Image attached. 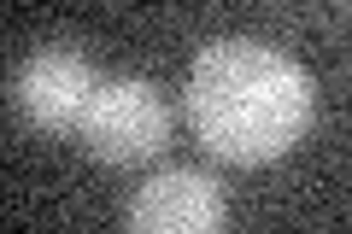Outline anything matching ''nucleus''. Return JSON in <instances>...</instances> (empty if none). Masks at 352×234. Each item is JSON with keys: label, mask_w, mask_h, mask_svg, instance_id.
Here are the masks:
<instances>
[{"label": "nucleus", "mask_w": 352, "mask_h": 234, "mask_svg": "<svg viewBox=\"0 0 352 234\" xmlns=\"http://www.w3.org/2000/svg\"><path fill=\"white\" fill-rule=\"evenodd\" d=\"M317 117V82L294 53L252 36L200 47L188 71V124L223 164H276Z\"/></svg>", "instance_id": "obj_1"}, {"label": "nucleus", "mask_w": 352, "mask_h": 234, "mask_svg": "<svg viewBox=\"0 0 352 234\" xmlns=\"http://www.w3.org/2000/svg\"><path fill=\"white\" fill-rule=\"evenodd\" d=\"M76 141H82L100 164H118V170L147 164V159H159L164 141H170V106H164V94L153 82H141V76H100V88H94V100H88V111H82V124H76Z\"/></svg>", "instance_id": "obj_2"}, {"label": "nucleus", "mask_w": 352, "mask_h": 234, "mask_svg": "<svg viewBox=\"0 0 352 234\" xmlns=\"http://www.w3.org/2000/svg\"><path fill=\"white\" fill-rule=\"evenodd\" d=\"M94 88H100V76L76 47H41L12 71V106L41 135H71L82 124Z\"/></svg>", "instance_id": "obj_3"}, {"label": "nucleus", "mask_w": 352, "mask_h": 234, "mask_svg": "<svg viewBox=\"0 0 352 234\" xmlns=\"http://www.w3.org/2000/svg\"><path fill=\"white\" fill-rule=\"evenodd\" d=\"M124 229L129 234H223L229 229L223 182L206 170H159L129 194Z\"/></svg>", "instance_id": "obj_4"}]
</instances>
